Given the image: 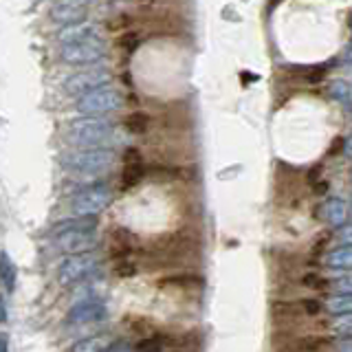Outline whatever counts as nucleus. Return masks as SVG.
<instances>
[{"label":"nucleus","instance_id":"nucleus-1","mask_svg":"<svg viewBox=\"0 0 352 352\" xmlns=\"http://www.w3.org/2000/svg\"><path fill=\"white\" fill-rule=\"evenodd\" d=\"M115 137V124L113 121L99 119V117H84L71 121L66 128V139L73 146H80L82 150L88 148H104L106 143Z\"/></svg>","mask_w":352,"mask_h":352},{"label":"nucleus","instance_id":"nucleus-2","mask_svg":"<svg viewBox=\"0 0 352 352\" xmlns=\"http://www.w3.org/2000/svg\"><path fill=\"white\" fill-rule=\"evenodd\" d=\"M66 168L80 176H99L113 170L115 165V152L106 148H88V150H77L71 152L64 159Z\"/></svg>","mask_w":352,"mask_h":352},{"label":"nucleus","instance_id":"nucleus-3","mask_svg":"<svg viewBox=\"0 0 352 352\" xmlns=\"http://www.w3.org/2000/svg\"><path fill=\"white\" fill-rule=\"evenodd\" d=\"M124 106V95H121L117 88H97V91L88 93L84 97L77 99V110L84 117H106L110 113H117V110Z\"/></svg>","mask_w":352,"mask_h":352},{"label":"nucleus","instance_id":"nucleus-4","mask_svg":"<svg viewBox=\"0 0 352 352\" xmlns=\"http://www.w3.org/2000/svg\"><path fill=\"white\" fill-rule=\"evenodd\" d=\"M99 269V258L93 251L88 253H77V256H69L60 262L58 267V282L62 286H75L88 275H93Z\"/></svg>","mask_w":352,"mask_h":352},{"label":"nucleus","instance_id":"nucleus-5","mask_svg":"<svg viewBox=\"0 0 352 352\" xmlns=\"http://www.w3.org/2000/svg\"><path fill=\"white\" fill-rule=\"evenodd\" d=\"M60 58L64 64L73 66H93L106 58V44L102 38L97 40H86V42H75V44H62Z\"/></svg>","mask_w":352,"mask_h":352},{"label":"nucleus","instance_id":"nucleus-6","mask_svg":"<svg viewBox=\"0 0 352 352\" xmlns=\"http://www.w3.org/2000/svg\"><path fill=\"white\" fill-rule=\"evenodd\" d=\"M110 203H113L110 187L104 183H97L91 187H84L82 192H77L71 201V207H73V212L80 216H95L99 212H104Z\"/></svg>","mask_w":352,"mask_h":352},{"label":"nucleus","instance_id":"nucleus-7","mask_svg":"<svg viewBox=\"0 0 352 352\" xmlns=\"http://www.w3.org/2000/svg\"><path fill=\"white\" fill-rule=\"evenodd\" d=\"M108 82H110V71L102 69V66H95V69L69 75L64 80L62 88H64V93L71 97H84L88 93L97 91V88H104Z\"/></svg>","mask_w":352,"mask_h":352},{"label":"nucleus","instance_id":"nucleus-8","mask_svg":"<svg viewBox=\"0 0 352 352\" xmlns=\"http://www.w3.org/2000/svg\"><path fill=\"white\" fill-rule=\"evenodd\" d=\"M108 317V308L106 304L99 300V297H88V300L77 302L69 315H66V322L73 326H82V324H97L104 322Z\"/></svg>","mask_w":352,"mask_h":352},{"label":"nucleus","instance_id":"nucleus-9","mask_svg":"<svg viewBox=\"0 0 352 352\" xmlns=\"http://www.w3.org/2000/svg\"><path fill=\"white\" fill-rule=\"evenodd\" d=\"M58 249H62L64 253H71V256H77V253H88L93 251L97 245V234L95 231H66V234L53 236Z\"/></svg>","mask_w":352,"mask_h":352},{"label":"nucleus","instance_id":"nucleus-10","mask_svg":"<svg viewBox=\"0 0 352 352\" xmlns=\"http://www.w3.org/2000/svg\"><path fill=\"white\" fill-rule=\"evenodd\" d=\"M97 38H102V36H99V29L93 22H77V25H69L58 33V40L62 44H75V42H86V40H97Z\"/></svg>","mask_w":352,"mask_h":352},{"label":"nucleus","instance_id":"nucleus-11","mask_svg":"<svg viewBox=\"0 0 352 352\" xmlns=\"http://www.w3.org/2000/svg\"><path fill=\"white\" fill-rule=\"evenodd\" d=\"M115 344H117V339L110 333H97V335L75 341L69 352H110L115 348Z\"/></svg>","mask_w":352,"mask_h":352},{"label":"nucleus","instance_id":"nucleus-12","mask_svg":"<svg viewBox=\"0 0 352 352\" xmlns=\"http://www.w3.org/2000/svg\"><path fill=\"white\" fill-rule=\"evenodd\" d=\"M322 218L333 227H344L348 220V205L344 203V198L330 196L322 205Z\"/></svg>","mask_w":352,"mask_h":352},{"label":"nucleus","instance_id":"nucleus-13","mask_svg":"<svg viewBox=\"0 0 352 352\" xmlns=\"http://www.w3.org/2000/svg\"><path fill=\"white\" fill-rule=\"evenodd\" d=\"M143 176V159L137 150H128L126 152V165H124V187H135Z\"/></svg>","mask_w":352,"mask_h":352},{"label":"nucleus","instance_id":"nucleus-14","mask_svg":"<svg viewBox=\"0 0 352 352\" xmlns=\"http://www.w3.org/2000/svg\"><path fill=\"white\" fill-rule=\"evenodd\" d=\"M95 229H97V220L93 216H80L73 220H62L60 225L53 227L51 234L60 236V234H66V231H95Z\"/></svg>","mask_w":352,"mask_h":352},{"label":"nucleus","instance_id":"nucleus-15","mask_svg":"<svg viewBox=\"0 0 352 352\" xmlns=\"http://www.w3.org/2000/svg\"><path fill=\"white\" fill-rule=\"evenodd\" d=\"M326 267L333 271H348L352 269V247H337L326 256Z\"/></svg>","mask_w":352,"mask_h":352},{"label":"nucleus","instance_id":"nucleus-16","mask_svg":"<svg viewBox=\"0 0 352 352\" xmlns=\"http://www.w3.org/2000/svg\"><path fill=\"white\" fill-rule=\"evenodd\" d=\"M16 278H18V269H16V264L11 262L9 253H7V251H3V253H0V280H3L5 289H7L9 293L16 289Z\"/></svg>","mask_w":352,"mask_h":352},{"label":"nucleus","instance_id":"nucleus-17","mask_svg":"<svg viewBox=\"0 0 352 352\" xmlns=\"http://www.w3.org/2000/svg\"><path fill=\"white\" fill-rule=\"evenodd\" d=\"M326 311L333 315H352V295L350 293H341L333 295L326 300Z\"/></svg>","mask_w":352,"mask_h":352},{"label":"nucleus","instance_id":"nucleus-18","mask_svg":"<svg viewBox=\"0 0 352 352\" xmlns=\"http://www.w3.org/2000/svg\"><path fill=\"white\" fill-rule=\"evenodd\" d=\"M330 95H333L339 104H350L352 102V88L346 82H333V84H330Z\"/></svg>","mask_w":352,"mask_h":352},{"label":"nucleus","instance_id":"nucleus-19","mask_svg":"<svg viewBox=\"0 0 352 352\" xmlns=\"http://www.w3.org/2000/svg\"><path fill=\"white\" fill-rule=\"evenodd\" d=\"M333 330L344 337H352V315H341L333 322Z\"/></svg>","mask_w":352,"mask_h":352},{"label":"nucleus","instance_id":"nucleus-20","mask_svg":"<svg viewBox=\"0 0 352 352\" xmlns=\"http://www.w3.org/2000/svg\"><path fill=\"white\" fill-rule=\"evenodd\" d=\"M126 128L132 130V132H146L148 128V117L141 115V113H135L126 119Z\"/></svg>","mask_w":352,"mask_h":352},{"label":"nucleus","instance_id":"nucleus-21","mask_svg":"<svg viewBox=\"0 0 352 352\" xmlns=\"http://www.w3.org/2000/svg\"><path fill=\"white\" fill-rule=\"evenodd\" d=\"M337 289L352 295V273L346 275V278H339V280H337Z\"/></svg>","mask_w":352,"mask_h":352},{"label":"nucleus","instance_id":"nucleus-22","mask_svg":"<svg viewBox=\"0 0 352 352\" xmlns=\"http://www.w3.org/2000/svg\"><path fill=\"white\" fill-rule=\"evenodd\" d=\"M304 284H308V286H311V289H322L324 280L315 278V275H306V278H304Z\"/></svg>","mask_w":352,"mask_h":352},{"label":"nucleus","instance_id":"nucleus-23","mask_svg":"<svg viewBox=\"0 0 352 352\" xmlns=\"http://www.w3.org/2000/svg\"><path fill=\"white\" fill-rule=\"evenodd\" d=\"M341 240H344L346 245H350V247H352V225L341 229Z\"/></svg>","mask_w":352,"mask_h":352},{"label":"nucleus","instance_id":"nucleus-24","mask_svg":"<svg viewBox=\"0 0 352 352\" xmlns=\"http://www.w3.org/2000/svg\"><path fill=\"white\" fill-rule=\"evenodd\" d=\"M339 352H352V339L341 341V344H339Z\"/></svg>","mask_w":352,"mask_h":352},{"label":"nucleus","instance_id":"nucleus-25","mask_svg":"<svg viewBox=\"0 0 352 352\" xmlns=\"http://www.w3.org/2000/svg\"><path fill=\"white\" fill-rule=\"evenodd\" d=\"M344 154H346V157H350V159H352V137L344 143Z\"/></svg>","mask_w":352,"mask_h":352},{"label":"nucleus","instance_id":"nucleus-26","mask_svg":"<svg viewBox=\"0 0 352 352\" xmlns=\"http://www.w3.org/2000/svg\"><path fill=\"white\" fill-rule=\"evenodd\" d=\"M7 348H9L7 335H0V352H7Z\"/></svg>","mask_w":352,"mask_h":352},{"label":"nucleus","instance_id":"nucleus-27","mask_svg":"<svg viewBox=\"0 0 352 352\" xmlns=\"http://www.w3.org/2000/svg\"><path fill=\"white\" fill-rule=\"evenodd\" d=\"M344 62H352V42H350V47L346 49V55H344Z\"/></svg>","mask_w":352,"mask_h":352},{"label":"nucleus","instance_id":"nucleus-28","mask_svg":"<svg viewBox=\"0 0 352 352\" xmlns=\"http://www.w3.org/2000/svg\"><path fill=\"white\" fill-rule=\"evenodd\" d=\"M110 352H128V350H110Z\"/></svg>","mask_w":352,"mask_h":352},{"label":"nucleus","instance_id":"nucleus-29","mask_svg":"<svg viewBox=\"0 0 352 352\" xmlns=\"http://www.w3.org/2000/svg\"><path fill=\"white\" fill-rule=\"evenodd\" d=\"M350 181H352V170H350Z\"/></svg>","mask_w":352,"mask_h":352}]
</instances>
